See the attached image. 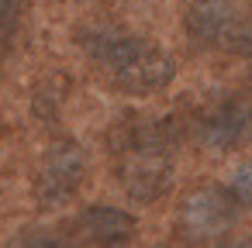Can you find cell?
Here are the masks:
<instances>
[{
  "label": "cell",
  "instance_id": "6da1fadb",
  "mask_svg": "<svg viewBox=\"0 0 252 248\" xmlns=\"http://www.w3.org/2000/svg\"><path fill=\"white\" fill-rule=\"evenodd\" d=\"M80 45L90 55V62H97L104 76L121 93L131 97L159 93L176 76V62L169 49H162L156 38L128 35L118 28H87L80 31Z\"/></svg>",
  "mask_w": 252,
  "mask_h": 248
},
{
  "label": "cell",
  "instance_id": "7a4b0ae2",
  "mask_svg": "<svg viewBox=\"0 0 252 248\" xmlns=\"http://www.w3.org/2000/svg\"><path fill=\"white\" fill-rule=\"evenodd\" d=\"M169 124L166 121H128L114 141L118 148V183L135 203H156L173 186V155H169Z\"/></svg>",
  "mask_w": 252,
  "mask_h": 248
},
{
  "label": "cell",
  "instance_id": "3957f363",
  "mask_svg": "<svg viewBox=\"0 0 252 248\" xmlns=\"http://www.w3.org/2000/svg\"><path fill=\"white\" fill-rule=\"evenodd\" d=\"M83 179H87V152L73 138H56L38 159V172H35L38 207L56 210L63 203H69L80 193Z\"/></svg>",
  "mask_w": 252,
  "mask_h": 248
},
{
  "label": "cell",
  "instance_id": "277c9868",
  "mask_svg": "<svg viewBox=\"0 0 252 248\" xmlns=\"http://www.w3.org/2000/svg\"><path fill=\"white\" fill-rule=\"evenodd\" d=\"M238 214V203L231 193L218 183L197 186L180 200V227L190 241H214L221 238Z\"/></svg>",
  "mask_w": 252,
  "mask_h": 248
},
{
  "label": "cell",
  "instance_id": "5b68a950",
  "mask_svg": "<svg viewBox=\"0 0 252 248\" xmlns=\"http://www.w3.org/2000/svg\"><path fill=\"white\" fill-rule=\"evenodd\" d=\"M252 138V107L245 100H224L200 121V141L214 152L242 148Z\"/></svg>",
  "mask_w": 252,
  "mask_h": 248
},
{
  "label": "cell",
  "instance_id": "8992f818",
  "mask_svg": "<svg viewBox=\"0 0 252 248\" xmlns=\"http://www.w3.org/2000/svg\"><path fill=\"white\" fill-rule=\"evenodd\" d=\"M183 28L197 45H228L238 28V11L231 0H190Z\"/></svg>",
  "mask_w": 252,
  "mask_h": 248
},
{
  "label": "cell",
  "instance_id": "52a82bcc",
  "mask_svg": "<svg viewBox=\"0 0 252 248\" xmlns=\"http://www.w3.org/2000/svg\"><path fill=\"white\" fill-rule=\"evenodd\" d=\"M76 227L94 248H128L135 241L138 220H135V214H128L121 207L97 203V207H87L76 217Z\"/></svg>",
  "mask_w": 252,
  "mask_h": 248
},
{
  "label": "cell",
  "instance_id": "ba28073f",
  "mask_svg": "<svg viewBox=\"0 0 252 248\" xmlns=\"http://www.w3.org/2000/svg\"><path fill=\"white\" fill-rule=\"evenodd\" d=\"M224 190L231 193V200H235L238 207H252V162L238 165V169H235V176L228 179V186H224Z\"/></svg>",
  "mask_w": 252,
  "mask_h": 248
},
{
  "label": "cell",
  "instance_id": "9c48e42d",
  "mask_svg": "<svg viewBox=\"0 0 252 248\" xmlns=\"http://www.w3.org/2000/svg\"><path fill=\"white\" fill-rule=\"evenodd\" d=\"M14 248H66V245H63L59 238H52V234H42V231H32V234H21Z\"/></svg>",
  "mask_w": 252,
  "mask_h": 248
},
{
  "label": "cell",
  "instance_id": "30bf717a",
  "mask_svg": "<svg viewBox=\"0 0 252 248\" xmlns=\"http://www.w3.org/2000/svg\"><path fill=\"white\" fill-rule=\"evenodd\" d=\"M21 18V0H0V31Z\"/></svg>",
  "mask_w": 252,
  "mask_h": 248
},
{
  "label": "cell",
  "instance_id": "8fae6325",
  "mask_svg": "<svg viewBox=\"0 0 252 248\" xmlns=\"http://www.w3.org/2000/svg\"><path fill=\"white\" fill-rule=\"evenodd\" d=\"M224 248H252V241H231V245H224Z\"/></svg>",
  "mask_w": 252,
  "mask_h": 248
}]
</instances>
